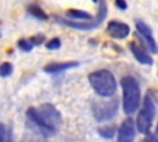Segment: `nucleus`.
Wrapping results in <instances>:
<instances>
[{
    "label": "nucleus",
    "mask_w": 158,
    "mask_h": 142,
    "mask_svg": "<svg viewBox=\"0 0 158 142\" xmlns=\"http://www.w3.org/2000/svg\"><path fill=\"white\" fill-rule=\"evenodd\" d=\"M136 123L128 116L126 120L122 121L117 130V142H133L136 137Z\"/></svg>",
    "instance_id": "nucleus-7"
},
{
    "label": "nucleus",
    "mask_w": 158,
    "mask_h": 142,
    "mask_svg": "<svg viewBox=\"0 0 158 142\" xmlns=\"http://www.w3.org/2000/svg\"><path fill=\"white\" fill-rule=\"evenodd\" d=\"M27 119L43 137H52L59 130L62 115L53 104H42L27 110Z\"/></svg>",
    "instance_id": "nucleus-1"
},
{
    "label": "nucleus",
    "mask_w": 158,
    "mask_h": 142,
    "mask_svg": "<svg viewBox=\"0 0 158 142\" xmlns=\"http://www.w3.org/2000/svg\"><path fill=\"white\" fill-rule=\"evenodd\" d=\"M60 44H62L60 40H59L58 37H54V38L49 40V41L46 43V47H47L48 49H52V51H54V49H58V48H60Z\"/></svg>",
    "instance_id": "nucleus-18"
},
{
    "label": "nucleus",
    "mask_w": 158,
    "mask_h": 142,
    "mask_svg": "<svg viewBox=\"0 0 158 142\" xmlns=\"http://www.w3.org/2000/svg\"><path fill=\"white\" fill-rule=\"evenodd\" d=\"M156 136L158 137V125H157V127H156Z\"/></svg>",
    "instance_id": "nucleus-23"
},
{
    "label": "nucleus",
    "mask_w": 158,
    "mask_h": 142,
    "mask_svg": "<svg viewBox=\"0 0 158 142\" xmlns=\"http://www.w3.org/2000/svg\"><path fill=\"white\" fill-rule=\"evenodd\" d=\"M98 133L102 138H112L116 135V127L114 125H104L98 128Z\"/></svg>",
    "instance_id": "nucleus-14"
},
{
    "label": "nucleus",
    "mask_w": 158,
    "mask_h": 142,
    "mask_svg": "<svg viewBox=\"0 0 158 142\" xmlns=\"http://www.w3.org/2000/svg\"><path fill=\"white\" fill-rule=\"evenodd\" d=\"M14 72V67L10 62H4L1 65H0V75L2 78H6L9 75H11Z\"/></svg>",
    "instance_id": "nucleus-15"
},
{
    "label": "nucleus",
    "mask_w": 158,
    "mask_h": 142,
    "mask_svg": "<svg viewBox=\"0 0 158 142\" xmlns=\"http://www.w3.org/2000/svg\"><path fill=\"white\" fill-rule=\"evenodd\" d=\"M136 30L141 35L142 40L146 42V44L151 49V52L152 53H157L158 52V46H157V42L154 40V36H153V32H152L151 27L147 23H144L143 21L136 20Z\"/></svg>",
    "instance_id": "nucleus-8"
},
{
    "label": "nucleus",
    "mask_w": 158,
    "mask_h": 142,
    "mask_svg": "<svg viewBox=\"0 0 158 142\" xmlns=\"http://www.w3.org/2000/svg\"><path fill=\"white\" fill-rule=\"evenodd\" d=\"M27 12H28L32 17H35V19H37V20H41V21L48 20L47 14H46L40 6H37V5H33V4L28 5V6H27Z\"/></svg>",
    "instance_id": "nucleus-13"
},
{
    "label": "nucleus",
    "mask_w": 158,
    "mask_h": 142,
    "mask_svg": "<svg viewBox=\"0 0 158 142\" xmlns=\"http://www.w3.org/2000/svg\"><path fill=\"white\" fill-rule=\"evenodd\" d=\"M65 17L72 20V21H94L96 20V15L91 16L89 12L84 11V10H77V9H70L65 11Z\"/></svg>",
    "instance_id": "nucleus-12"
},
{
    "label": "nucleus",
    "mask_w": 158,
    "mask_h": 142,
    "mask_svg": "<svg viewBox=\"0 0 158 142\" xmlns=\"http://www.w3.org/2000/svg\"><path fill=\"white\" fill-rule=\"evenodd\" d=\"M17 47H19L20 49H22L23 52H30V51H32V48H33L35 46H33V43H32L30 40L22 38V40L17 41Z\"/></svg>",
    "instance_id": "nucleus-16"
},
{
    "label": "nucleus",
    "mask_w": 158,
    "mask_h": 142,
    "mask_svg": "<svg viewBox=\"0 0 158 142\" xmlns=\"http://www.w3.org/2000/svg\"><path fill=\"white\" fill-rule=\"evenodd\" d=\"M30 41L33 43V46H38V44L44 42V36L43 35H36V36H32L30 38Z\"/></svg>",
    "instance_id": "nucleus-20"
},
{
    "label": "nucleus",
    "mask_w": 158,
    "mask_h": 142,
    "mask_svg": "<svg viewBox=\"0 0 158 142\" xmlns=\"http://www.w3.org/2000/svg\"><path fill=\"white\" fill-rule=\"evenodd\" d=\"M122 89V109L126 115H132L137 111L141 102V88L136 78L125 75L120 80Z\"/></svg>",
    "instance_id": "nucleus-2"
},
{
    "label": "nucleus",
    "mask_w": 158,
    "mask_h": 142,
    "mask_svg": "<svg viewBox=\"0 0 158 142\" xmlns=\"http://www.w3.org/2000/svg\"><path fill=\"white\" fill-rule=\"evenodd\" d=\"M79 65V62L77 61H70V62H57V63H49L44 65L43 70L48 74H58L62 72H65L68 69L77 68Z\"/></svg>",
    "instance_id": "nucleus-11"
},
{
    "label": "nucleus",
    "mask_w": 158,
    "mask_h": 142,
    "mask_svg": "<svg viewBox=\"0 0 158 142\" xmlns=\"http://www.w3.org/2000/svg\"><path fill=\"white\" fill-rule=\"evenodd\" d=\"M107 15V6H106V1L105 0H99V9L96 12V20L94 21H72L67 17H62V16H54V21L64 25L67 27L74 28V30H81V31H89V30H94L98 26L101 25V22L105 20Z\"/></svg>",
    "instance_id": "nucleus-4"
},
{
    "label": "nucleus",
    "mask_w": 158,
    "mask_h": 142,
    "mask_svg": "<svg viewBox=\"0 0 158 142\" xmlns=\"http://www.w3.org/2000/svg\"><path fill=\"white\" fill-rule=\"evenodd\" d=\"M0 136H1V142H12V137H11V132L9 130L7 132V128L5 126V123H1L0 126Z\"/></svg>",
    "instance_id": "nucleus-17"
},
{
    "label": "nucleus",
    "mask_w": 158,
    "mask_h": 142,
    "mask_svg": "<svg viewBox=\"0 0 158 142\" xmlns=\"http://www.w3.org/2000/svg\"><path fill=\"white\" fill-rule=\"evenodd\" d=\"M154 116H156V104L153 101L151 93H147L143 99L142 107L136 119V126H137L138 132L148 133V131L152 126V122L154 120Z\"/></svg>",
    "instance_id": "nucleus-5"
},
{
    "label": "nucleus",
    "mask_w": 158,
    "mask_h": 142,
    "mask_svg": "<svg viewBox=\"0 0 158 142\" xmlns=\"http://www.w3.org/2000/svg\"><path fill=\"white\" fill-rule=\"evenodd\" d=\"M130 51H131V53L133 54L135 59H136L138 63L144 64V65H152V64H153V58H152V56H151L142 46H139L138 43L131 42V43H130Z\"/></svg>",
    "instance_id": "nucleus-10"
},
{
    "label": "nucleus",
    "mask_w": 158,
    "mask_h": 142,
    "mask_svg": "<svg viewBox=\"0 0 158 142\" xmlns=\"http://www.w3.org/2000/svg\"><path fill=\"white\" fill-rule=\"evenodd\" d=\"M21 142H46V141H43L41 137L36 136V133H26L23 136V138L21 140Z\"/></svg>",
    "instance_id": "nucleus-19"
},
{
    "label": "nucleus",
    "mask_w": 158,
    "mask_h": 142,
    "mask_svg": "<svg viewBox=\"0 0 158 142\" xmlns=\"http://www.w3.org/2000/svg\"><path fill=\"white\" fill-rule=\"evenodd\" d=\"M139 142H154V138H153V136L148 132V133H147V135H146V136H144Z\"/></svg>",
    "instance_id": "nucleus-22"
},
{
    "label": "nucleus",
    "mask_w": 158,
    "mask_h": 142,
    "mask_svg": "<svg viewBox=\"0 0 158 142\" xmlns=\"http://www.w3.org/2000/svg\"><path fill=\"white\" fill-rule=\"evenodd\" d=\"M118 110V100L111 99L109 101H101V100H94L91 104V112L96 121L104 122L110 119H112Z\"/></svg>",
    "instance_id": "nucleus-6"
},
{
    "label": "nucleus",
    "mask_w": 158,
    "mask_h": 142,
    "mask_svg": "<svg viewBox=\"0 0 158 142\" xmlns=\"http://www.w3.org/2000/svg\"><path fill=\"white\" fill-rule=\"evenodd\" d=\"M115 5H116L120 10H126V9H127V2H126V0H115Z\"/></svg>",
    "instance_id": "nucleus-21"
},
{
    "label": "nucleus",
    "mask_w": 158,
    "mask_h": 142,
    "mask_svg": "<svg viewBox=\"0 0 158 142\" xmlns=\"http://www.w3.org/2000/svg\"><path fill=\"white\" fill-rule=\"evenodd\" d=\"M106 31L109 32V35L112 38L116 40H123L128 36L130 33V26L122 21H117V20H112L109 22Z\"/></svg>",
    "instance_id": "nucleus-9"
},
{
    "label": "nucleus",
    "mask_w": 158,
    "mask_h": 142,
    "mask_svg": "<svg viewBox=\"0 0 158 142\" xmlns=\"http://www.w3.org/2000/svg\"><path fill=\"white\" fill-rule=\"evenodd\" d=\"M88 80L93 90L101 98H111L117 89L116 79L114 74L107 69L91 72L88 75Z\"/></svg>",
    "instance_id": "nucleus-3"
}]
</instances>
